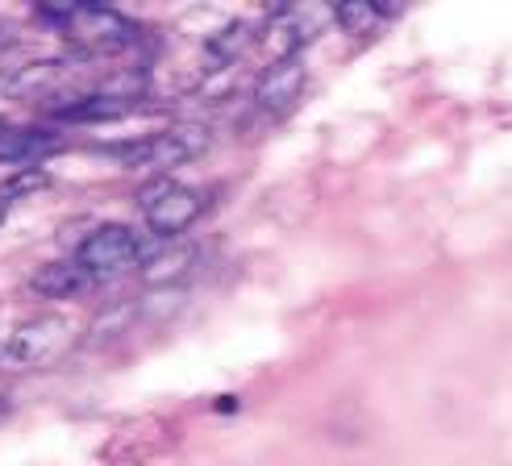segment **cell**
I'll list each match as a JSON object with an SVG mask.
<instances>
[{"label":"cell","instance_id":"cell-1","mask_svg":"<svg viewBox=\"0 0 512 466\" xmlns=\"http://www.w3.org/2000/svg\"><path fill=\"white\" fill-rule=\"evenodd\" d=\"M204 150H209V129L196 125V121H179V125L163 129V134H150V138L130 142V146H117L113 154L121 163L142 167V171H171L179 163H192Z\"/></svg>","mask_w":512,"mask_h":466},{"label":"cell","instance_id":"cell-2","mask_svg":"<svg viewBox=\"0 0 512 466\" xmlns=\"http://www.w3.org/2000/svg\"><path fill=\"white\" fill-rule=\"evenodd\" d=\"M63 30L71 46L84 50V55H117V50H130L138 42V25L130 17H121L117 9L96 5V0H80V13Z\"/></svg>","mask_w":512,"mask_h":466},{"label":"cell","instance_id":"cell-3","mask_svg":"<svg viewBox=\"0 0 512 466\" xmlns=\"http://www.w3.org/2000/svg\"><path fill=\"white\" fill-rule=\"evenodd\" d=\"M204 204H209V196L196 192V188H179V184H163L150 188L142 196V209H146V225L150 233H159V238H179L184 229L196 225V217L204 213Z\"/></svg>","mask_w":512,"mask_h":466},{"label":"cell","instance_id":"cell-4","mask_svg":"<svg viewBox=\"0 0 512 466\" xmlns=\"http://www.w3.org/2000/svg\"><path fill=\"white\" fill-rule=\"evenodd\" d=\"M75 263L88 271V279H113L125 267L138 263V238L130 225H100L75 250Z\"/></svg>","mask_w":512,"mask_h":466},{"label":"cell","instance_id":"cell-5","mask_svg":"<svg viewBox=\"0 0 512 466\" xmlns=\"http://www.w3.org/2000/svg\"><path fill=\"white\" fill-rule=\"evenodd\" d=\"M321 25L317 13H304L296 5H275L271 9V21H267V30L259 38L263 46V55L271 63H284V59H300V46L313 38V30Z\"/></svg>","mask_w":512,"mask_h":466},{"label":"cell","instance_id":"cell-6","mask_svg":"<svg viewBox=\"0 0 512 466\" xmlns=\"http://www.w3.org/2000/svg\"><path fill=\"white\" fill-rule=\"evenodd\" d=\"M304 84H309V67H304V59L267 63L259 84H254V105H259V113H267V117H284L300 100Z\"/></svg>","mask_w":512,"mask_h":466},{"label":"cell","instance_id":"cell-7","mask_svg":"<svg viewBox=\"0 0 512 466\" xmlns=\"http://www.w3.org/2000/svg\"><path fill=\"white\" fill-rule=\"evenodd\" d=\"M63 80V63L59 59H42V63H25L13 75L0 80V96H13V100H38L46 96Z\"/></svg>","mask_w":512,"mask_h":466},{"label":"cell","instance_id":"cell-8","mask_svg":"<svg viewBox=\"0 0 512 466\" xmlns=\"http://www.w3.org/2000/svg\"><path fill=\"white\" fill-rule=\"evenodd\" d=\"M142 109V100H125V96H109V92H96L84 100H71V109H59L63 121L75 125H92V121H121Z\"/></svg>","mask_w":512,"mask_h":466},{"label":"cell","instance_id":"cell-9","mask_svg":"<svg viewBox=\"0 0 512 466\" xmlns=\"http://www.w3.org/2000/svg\"><path fill=\"white\" fill-rule=\"evenodd\" d=\"M30 288L46 300H71V296H80L88 288V271L80 263H46V267L34 271Z\"/></svg>","mask_w":512,"mask_h":466},{"label":"cell","instance_id":"cell-10","mask_svg":"<svg viewBox=\"0 0 512 466\" xmlns=\"http://www.w3.org/2000/svg\"><path fill=\"white\" fill-rule=\"evenodd\" d=\"M196 246L192 242H175L171 250L146 258L142 263V283H150V288H163V283H179L192 267H196Z\"/></svg>","mask_w":512,"mask_h":466},{"label":"cell","instance_id":"cell-11","mask_svg":"<svg viewBox=\"0 0 512 466\" xmlns=\"http://www.w3.org/2000/svg\"><path fill=\"white\" fill-rule=\"evenodd\" d=\"M55 150V138L42 134V129H17V134L0 138V163H25V167H38L42 154Z\"/></svg>","mask_w":512,"mask_h":466},{"label":"cell","instance_id":"cell-12","mask_svg":"<svg viewBox=\"0 0 512 466\" xmlns=\"http://www.w3.org/2000/svg\"><path fill=\"white\" fill-rule=\"evenodd\" d=\"M55 333H63V321H55V317H42V321L21 325L13 338H9V354L13 358H42L50 350V342H55Z\"/></svg>","mask_w":512,"mask_h":466},{"label":"cell","instance_id":"cell-13","mask_svg":"<svg viewBox=\"0 0 512 466\" xmlns=\"http://www.w3.org/2000/svg\"><path fill=\"white\" fill-rule=\"evenodd\" d=\"M383 17H388V13H383L379 0H338V5H334V21L342 25L350 38H367Z\"/></svg>","mask_w":512,"mask_h":466},{"label":"cell","instance_id":"cell-14","mask_svg":"<svg viewBox=\"0 0 512 466\" xmlns=\"http://www.w3.org/2000/svg\"><path fill=\"white\" fill-rule=\"evenodd\" d=\"M250 46V25L246 21H234V25H225L221 34H213L209 38V55L221 63V67H229V63H238V55Z\"/></svg>","mask_w":512,"mask_h":466},{"label":"cell","instance_id":"cell-15","mask_svg":"<svg viewBox=\"0 0 512 466\" xmlns=\"http://www.w3.org/2000/svg\"><path fill=\"white\" fill-rule=\"evenodd\" d=\"M0 404H5V400H0Z\"/></svg>","mask_w":512,"mask_h":466}]
</instances>
